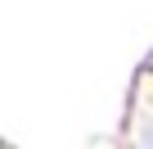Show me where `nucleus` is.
<instances>
[{
	"mask_svg": "<svg viewBox=\"0 0 153 149\" xmlns=\"http://www.w3.org/2000/svg\"><path fill=\"white\" fill-rule=\"evenodd\" d=\"M135 149H153V100H149V109L135 122Z\"/></svg>",
	"mask_w": 153,
	"mask_h": 149,
	"instance_id": "obj_1",
	"label": "nucleus"
}]
</instances>
